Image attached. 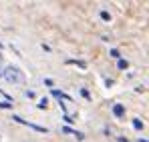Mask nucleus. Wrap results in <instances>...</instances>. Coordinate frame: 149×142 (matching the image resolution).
<instances>
[{"label":"nucleus","instance_id":"1","mask_svg":"<svg viewBox=\"0 0 149 142\" xmlns=\"http://www.w3.org/2000/svg\"><path fill=\"white\" fill-rule=\"evenodd\" d=\"M2 78H6L8 82H24V76L20 74L18 68H14V66H8L4 74H2Z\"/></svg>","mask_w":149,"mask_h":142},{"label":"nucleus","instance_id":"2","mask_svg":"<svg viewBox=\"0 0 149 142\" xmlns=\"http://www.w3.org/2000/svg\"><path fill=\"white\" fill-rule=\"evenodd\" d=\"M63 132H65V134H74V136H77L79 140H83V138H85V136H83L81 132H77V130H73V128H69V126H65V128H63Z\"/></svg>","mask_w":149,"mask_h":142},{"label":"nucleus","instance_id":"3","mask_svg":"<svg viewBox=\"0 0 149 142\" xmlns=\"http://www.w3.org/2000/svg\"><path fill=\"white\" fill-rule=\"evenodd\" d=\"M113 114L121 118V116L125 114V108H123V104H115V106H113Z\"/></svg>","mask_w":149,"mask_h":142},{"label":"nucleus","instance_id":"4","mask_svg":"<svg viewBox=\"0 0 149 142\" xmlns=\"http://www.w3.org/2000/svg\"><path fill=\"white\" fill-rule=\"evenodd\" d=\"M133 126H135V130H141V128H143V122L139 118H133Z\"/></svg>","mask_w":149,"mask_h":142},{"label":"nucleus","instance_id":"5","mask_svg":"<svg viewBox=\"0 0 149 142\" xmlns=\"http://www.w3.org/2000/svg\"><path fill=\"white\" fill-rule=\"evenodd\" d=\"M117 66H119L121 70H125V68H127L129 64H127V60H121V58H119V60H117Z\"/></svg>","mask_w":149,"mask_h":142},{"label":"nucleus","instance_id":"6","mask_svg":"<svg viewBox=\"0 0 149 142\" xmlns=\"http://www.w3.org/2000/svg\"><path fill=\"white\" fill-rule=\"evenodd\" d=\"M101 18H103V20H111V14H109L107 10H101Z\"/></svg>","mask_w":149,"mask_h":142},{"label":"nucleus","instance_id":"7","mask_svg":"<svg viewBox=\"0 0 149 142\" xmlns=\"http://www.w3.org/2000/svg\"><path fill=\"white\" fill-rule=\"evenodd\" d=\"M81 96H83V98H87V100H91V94H89V90H85V88H81Z\"/></svg>","mask_w":149,"mask_h":142},{"label":"nucleus","instance_id":"8","mask_svg":"<svg viewBox=\"0 0 149 142\" xmlns=\"http://www.w3.org/2000/svg\"><path fill=\"white\" fill-rule=\"evenodd\" d=\"M111 56H113L115 60H119V58H121V54H119V50H115V48L111 50Z\"/></svg>","mask_w":149,"mask_h":142},{"label":"nucleus","instance_id":"9","mask_svg":"<svg viewBox=\"0 0 149 142\" xmlns=\"http://www.w3.org/2000/svg\"><path fill=\"white\" fill-rule=\"evenodd\" d=\"M47 104H49V100H47V98H42V100L38 102V108H42V110H45V108H47Z\"/></svg>","mask_w":149,"mask_h":142},{"label":"nucleus","instance_id":"10","mask_svg":"<svg viewBox=\"0 0 149 142\" xmlns=\"http://www.w3.org/2000/svg\"><path fill=\"white\" fill-rule=\"evenodd\" d=\"M0 108H12L10 102H0Z\"/></svg>","mask_w":149,"mask_h":142}]
</instances>
